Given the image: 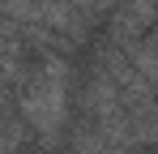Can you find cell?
Returning a JSON list of instances; mask_svg holds the SVG:
<instances>
[{
    "label": "cell",
    "instance_id": "7",
    "mask_svg": "<svg viewBox=\"0 0 158 154\" xmlns=\"http://www.w3.org/2000/svg\"><path fill=\"white\" fill-rule=\"evenodd\" d=\"M0 4H4V0H0Z\"/></svg>",
    "mask_w": 158,
    "mask_h": 154
},
{
    "label": "cell",
    "instance_id": "8",
    "mask_svg": "<svg viewBox=\"0 0 158 154\" xmlns=\"http://www.w3.org/2000/svg\"><path fill=\"white\" fill-rule=\"evenodd\" d=\"M154 4H158V0H154Z\"/></svg>",
    "mask_w": 158,
    "mask_h": 154
},
{
    "label": "cell",
    "instance_id": "6",
    "mask_svg": "<svg viewBox=\"0 0 158 154\" xmlns=\"http://www.w3.org/2000/svg\"><path fill=\"white\" fill-rule=\"evenodd\" d=\"M111 4L115 0H73V9H77L81 17L90 26H98V22H107V13H111Z\"/></svg>",
    "mask_w": 158,
    "mask_h": 154
},
{
    "label": "cell",
    "instance_id": "4",
    "mask_svg": "<svg viewBox=\"0 0 158 154\" xmlns=\"http://www.w3.org/2000/svg\"><path fill=\"white\" fill-rule=\"evenodd\" d=\"M69 154H120V146H115L90 116L77 111V124L69 128Z\"/></svg>",
    "mask_w": 158,
    "mask_h": 154
},
{
    "label": "cell",
    "instance_id": "3",
    "mask_svg": "<svg viewBox=\"0 0 158 154\" xmlns=\"http://www.w3.org/2000/svg\"><path fill=\"white\" fill-rule=\"evenodd\" d=\"M154 22H158V4L154 0H115L111 13H107V39L128 51Z\"/></svg>",
    "mask_w": 158,
    "mask_h": 154
},
{
    "label": "cell",
    "instance_id": "1",
    "mask_svg": "<svg viewBox=\"0 0 158 154\" xmlns=\"http://www.w3.org/2000/svg\"><path fill=\"white\" fill-rule=\"evenodd\" d=\"M73 99H77V69L69 56H34L26 81L17 86V111L34 137L56 150L60 137L69 133V116H73Z\"/></svg>",
    "mask_w": 158,
    "mask_h": 154
},
{
    "label": "cell",
    "instance_id": "5",
    "mask_svg": "<svg viewBox=\"0 0 158 154\" xmlns=\"http://www.w3.org/2000/svg\"><path fill=\"white\" fill-rule=\"evenodd\" d=\"M128 60L137 64V73H141V77L158 90V22H154V26H150V30H145V34L128 47Z\"/></svg>",
    "mask_w": 158,
    "mask_h": 154
},
{
    "label": "cell",
    "instance_id": "2",
    "mask_svg": "<svg viewBox=\"0 0 158 154\" xmlns=\"http://www.w3.org/2000/svg\"><path fill=\"white\" fill-rule=\"evenodd\" d=\"M26 22H39V26H47V30H56V34L69 39L73 47H85V43H90V30H94V26L73 9V0H30L26 4Z\"/></svg>",
    "mask_w": 158,
    "mask_h": 154
}]
</instances>
